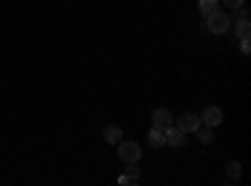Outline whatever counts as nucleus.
Returning <instances> with one entry per match:
<instances>
[{
    "instance_id": "39448f33",
    "label": "nucleus",
    "mask_w": 251,
    "mask_h": 186,
    "mask_svg": "<svg viewBox=\"0 0 251 186\" xmlns=\"http://www.w3.org/2000/svg\"><path fill=\"white\" fill-rule=\"evenodd\" d=\"M221 121H224V113H221L219 106H208V108H203V113H201V123H206V126H211V129H216V126H221Z\"/></svg>"
},
{
    "instance_id": "f03ea898",
    "label": "nucleus",
    "mask_w": 251,
    "mask_h": 186,
    "mask_svg": "<svg viewBox=\"0 0 251 186\" xmlns=\"http://www.w3.org/2000/svg\"><path fill=\"white\" fill-rule=\"evenodd\" d=\"M118 159L126 163H138L141 161V146L136 141H121L118 143Z\"/></svg>"
},
{
    "instance_id": "dca6fc26",
    "label": "nucleus",
    "mask_w": 251,
    "mask_h": 186,
    "mask_svg": "<svg viewBox=\"0 0 251 186\" xmlns=\"http://www.w3.org/2000/svg\"><path fill=\"white\" fill-rule=\"evenodd\" d=\"M216 3H219V0H216Z\"/></svg>"
},
{
    "instance_id": "ddd939ff",
    "label": "nucleus",
    "mask_w": 251,
    "mask_h": 186,
    "mask_svg": "<svg viewBox=\"0 0 251 186\" xmlns=\"http://www.w3.org/2000/svg\"><path fill=\"white\" fill-rule=\"evenodd\" d=\"M226 8H241L244 5V0H224Z\"/></svg>"
},
{
    "instance_id": "f257e3e1",
    "label": "nucleus",
    "mask_w": 251,
    "mask_h": 186,
    "mask_svg": "<svg viewBox=\"0 0 251 186\" xmlns=\"http://www.w3.org/2000/svg\"><path fill=\"white\" fill-rule=\"evenodd\" d=\"M206 28L214 35H224L228 28H231V18H228L226 13H221V10H216V13H211L206 18Z\"/></svg>"
},
{
    "instance_id": "0eeeda50",
    "label": "nucleus",
    "mask_w": 251,
    "mask_h": 186,
    "mask_svg": "<svg viewBox=\"0 0 251 186\" xmlns=\"http://www.w3.org/2000/svg\"><path fill=\"white\" fill-rule=\"evenodd\" d=\"M103 138H106L108 143H113V146H118V143L123 141V129H118V126H113V123H111V126L103 129Z\"/></svg>"
},
{
    "instance_id": "9b49d317",
    "label": "nucleus",
    "mask_w": 251,
    "mask_h": 186,
    "mask_svg": "<svg viewBox=\"0 0 251 186\" xmlns=\"http://www.w3.org/2000/svg\"><path fill=\"white\" fill-rule=\"evenodd\" d=\"M228 171V181H239V176H241V163L239 161H228V166H226Z\"/></svg>"
},
{
    "instance_id": "7ed1b4c3",
    "label": "nucleus",
    "mask_w": 251,
    "mask_h": 186,
    "mask_svg": "<svg viewBox=\"0 0 251 186\" xmlns=\"http://www.w3.org/2000/svg\"><path fill=\"white\" fill-rule=\"evenodd\" d=\"M176 126L183 133H196V129L201 126V116H196V113H181L178 121H176Z\"/></svg>"
},
{
    "instance_id": "9d476101",
    "label": "nucleus",
    "mask_w": 251,
    "mask_h": 186,
    "mask_svg": "<svg viewBox=\"0 0 251 186\" xmlns=\"http://www.w3.org/2000/svg\"><path fill=\"white\" fill-rule=\"evenodd\" d=\"M199 13L203 18H208L211 13H216V0H199Z\"/></svg>"
},
{
    "instance_id": "f8f14e48",
    "label": "nucleus",
    "mask_w": 251,
    "mask_h": 186,
    "mask_svg": "<svg viewBox=\"0 0 251 186\" xmlns=\"http://www.w3.org/2000/svg\"><path fill=\"white\" fill-rule=\"evenodd\" d=\"M196 133H199V141L201 143H214V131H211V126H208V129H196Z\"/></svg>"
},
{
    "instance_id": "1a4fd4ad",
    "label": "nucleus",
    "mask_w": 251,
    "mask_h": 186,
    "mask_svg": "<svg viewBox=\"0 0 251 186\" xmlns=\"http://www.w3.org/2000/svg\"><path fill=\"white\" fill-rule=\"evenodd\" d=\"M249 28H251V26H249V15L244 13V15H241V20H239V26H236V35H239L241 40H246V38H249V33H251Z\"/></svg>"
},
{
    "instance_id": "6e6552de",
    "label": "nucleus",
    "mask_w": 251,
    "mask_h": 186,
    "mask_svg": "<svg viewBox=\"0 0 251 186\" xmlns=\"http://www.w3.org/2000/svg\"><path fill=\"white\" fill-rule=\"evenodd\" d=\"M149 143H151V149H161V146H166V131H161V129H151V133H149Z\"/></svg>"
},
{
    "instance_id": "2eb2a0df",
    "label": "nucleus",
    "mask_w": 251,
    "mask_h": 186,
    "mask_svg": "<svg viewBox=\"0 0 251 186\" xmlns=\"http://www.w3.org/2000/svg\"><path fill=\"white\" fill-rule=\"evenodd\" d=\"M249 51H251V48H249V38H246V40H241V53H244V55H246V53H249Z\"/></svg>"
},
{
    "instance_id": "20e7f679",
    "label": "nucleus",
    "mask_w": 251,
    "mask_h": 186,
    "mask_svg": "<svg viewBox=\"0 0 251 186\" xmlns=\"http://www.w3.org/2000/svg\"><path fill=\"white\" fill-rule=\"evenodd\" d=\"M151 121H153V129H161V131H169L174 126V116H171V111H166V108H156L151 113Z\"/></svg>"
},
{
    "instance_id": "4468645a",
    "label": "nucleus",
    "mask_w": 251,
    "mask_h": 186,
    "mask_svg": "<svg viewBox=\"0 0 251 186\" xmlns=\"http://www.w3.org/2000/svg\"><path fill=\"white\" fill-rule=\"evenodd\" d=\"M118 181H121V184H136L138 179H136V176H128V174H126V176H121Z\"/></svg>"
},
{
    "instance_id": "423d86ee",
    "label": "nucleus",
    "mask_w": 251,
    "mask_h": 186,
    "mask_svg": "<svg viewBox=\"0 0 251 186\" xmlns=\"http://www.w3.org/2000/svg\"><path fill=\"white\" fill-rule=\"evenodd\" d=\"M166 143H169V146H174V149H183L186 146V133L176 126H171L169 131H166Z\"/></svg>"
}]
</instances>
